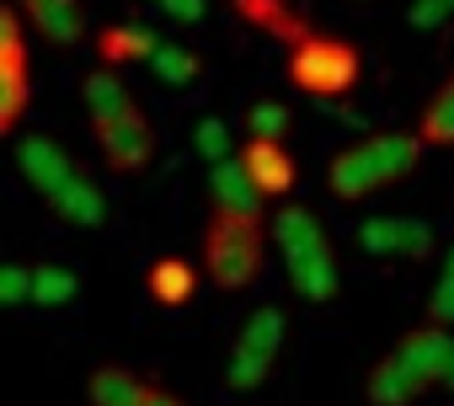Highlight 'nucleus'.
Wrapping results in <instances>:
<instances>
[{
    "mask_svg": "<svg viewBox=\"0 0 454 406\" xmlns=\"http://www.w3.org/2000/svg\"><path fill=\"white\" fill-rule=\"evenodd\" d=\"M417 134L427 150H454V75L427 97L422 118H417Z\"/></svg>",
    "mask_w": 454,
    "mask_h": 406,
    "instance_id": "412c9836",
    "label": "nucleus"
},
{
    "mask_svg": "<svg viewBox=\"0 0 454 406\" xmlns=\"http://www.w3.org/2000/svg\"><path fill=\"white\" fill-rule=\"evenodd\" d=\"M139 406H187L182 395H171V390H160V385H150L145 395H139Z\"/></svg>",
    "mask_w": 454,
    "mask_h": 406,
    "instance_id": "2f4dec72",
    "label": "nucleus"
},
{
    "mask_svg": "<svg viewBox=\"0 0 454 406\" xmlns=\"http://www.w3.org/2000/svg\"><path fill=\"white\" fill-rule=\"evenodd\" d=\"M33 97V65H27V17L17 6L0 12V134H17Z\"/></svg>",
    "mask_w": 454,
    "mask_h": 406,
    "instance_id": "20e7f679",
    "label": "nucleus"
},
{
    "mask_svg": "<svg viewBox=\"0 0 454 406\" xmlns=\"http://www.w3.org/2000/svg\"><path fill=\"white\" fill-rule=\"evenodd\" d=\"M33 305H43V310H59V305H75V294H81V278H75V268H65V262H38L33 268Z\"/></svg>",
    "mask_w": 454,
    "mask_h": 406,
    "instance_id": "5701e85b",
    "label": "nucleus"
},
{
    "mask_svg": "<svg viewBox=\"0 0 454 406\" xmlns=\"http://www.w3.org/2000/svg\"><path fill=\"white\" fill-rule=\"evenodd\" d=\"M273 225L252 220V215H208L203 230V273L214 278V289H247L262 278V257H268Z\"/></svg>",
    "mask_w": 454,
    "mask_h": 406,
    "instance_id": "f03ea898",
    "label": "nucleus"
},
{
    "mask_svg": "<svg viewBox=\"0 0 454 406\" xmlns=\"http://www.w3.org/2000/svg\"><path fill=\"white\" fill-rule=\"evenodd\" d=\"M17 171L27 176V187H33V192H43V203H49L70 176H81L75 155H70V150H59V144H54V139H43V134L17 139Z\"/></svg>",
    "mask_w": 454,
    "mask_h": 406,
    "instance_id": "6e6552de",
    "label": "nucleus"
},
{
    "mask_svg": "<svg viewBox=\"0 0 454 406\" xmlns=\"http://www.w3.org/2000/svg\"><path fill=\"white\" fill-rule=\"evenodd\" d=\"M192 144H198V155L208 160V166H219V160H231L241 144H231V129H224V118H198V129H192Z\"/></svg>",
    "mask_w": 454,
    "mask_h": 406,
    "instance_id": "a878e982",
    "label": "nucleus"
},
{
    "mask_svg": "<svg viewBox=\"0 0 454 406\" xmlns=\"http://www.w3.org/2000/svg\"><path fill=\"white\" fill-rule=\"evenodd\" d=\"M427 321L433 326H454V246H449V257L438 268V284L427 294Z\"/></svg>",
    "mask_w": 454,
    "mask_h": 406,
    "instance_id": "cd10ccee",
    "label": "nucleus"
},
{
    "mask_svg": "<svg viewBox=\"0 0 454 406\" xmlns=\"http://www.w3.org/2000/svg\"><path fill=\"white\" fill-rule=\"evenodd\" d=\"M155 49H160V38H155L150 27H129V22H118V27H102V33H97V59H102L107 70L150 65Z\"/></svg>",
    "mask_w": 454,
    "mask_h": 406,
    "instance_id": "dca6fc26",
    "label": "nucleus"
},
{
    "mask_svg": "<svg viewBox=\"0 0 454 406\" xmlns=\"http://www.w3.org/2000/svg\"><path fill=\"white\" fill-rule=\"evenodd\" d=\"M422 134L411 129H395V134H369V139H358V144H348V150H337L332 155V166H326V182H332V192L342 198V203H358V198H369V192H380V187H390V182H406L411 171H417V160H422Z\"/></svg>",
    "mask_w": 454,
    "mask_h": 406,
    "instance_id": "f257e3e1",
    "label": "nucleus"
},
{
    "mask_svg": "<svg viewBox=\"0 0 454 406\" xmlns=\"http://www.w3.org/2000/svg\"><path fill=\"white\" fill-rule=\"evenodd\" d=\"M273 374V358L252 353V347H231V363H224V385L231 390H257Z\"/></svg>",
    "mask_w": 454,
    "mask_h": 406,
    "instance_id": "393cba45",
    "label": "nucleus"
},
{
    "mask_svg": "<svg viewBox=\"0 0 454 406\" xmlns=\"http://www.w3.org/2000/svg\"><path fill=\"white\" fill-rule=\"evenodd\" d=\"M17 12H22V17H27L49 43H59V49L81 43V33H86L81 0H17Z\"/></svg>",
    "mask_w": 454,
    "mask_h": 406,
    "instance_id": "2eb2a0df",
    "label": "nucleus"
},
{
    "mask_svg": "<svg viewBox=\"0 0 454 406\" xmlns=\"http://www.w3.org/2000/svg\"><path fill=\"white\" fill-rule=\"evenodd\" d=\"M145 289H150V300H155V305L176 310V305H187V300L198 294V268H192V262H182V257H155V262H150V273H145Z\"/></svg>",
    "mask_w": 454,
    "mask_h": 406,
    "instance_id": "a211bd4d",
    "label": "nucleus"
},
{
    "mask_svg": "<svg viewBox=\"0 0 454 406\" xmlns=\"http://www.w3.org/2000/svg\"><path fill=\"white\" fill-rule=\"evenodd\" d=\"M150 70H155V81H160V86L182 91V86H192V81L203 75V59H198L192 49H182V43H160V49H155V59H150Z\"/></svg>",
    "mask_w": 454,
    "mask_h": 406,
    "instance_id": "b1692460",
    "label": "nucleus"
},
{
    "mask_svg": "<svg viewBox=\"0 0 454 406\" xmlns=\"http://www.w3.org/2000/svg\"><path fill=\"white\" fill-rule=\"evenodd\" d=\"M321 241H332V236H326V225H321V215L305 209V203H284V209L273 215V246H278L284 257H300V252H310V246H321Z\"/></svg>",
    "mask_w": 454,
    "mask_h": 406,
    "instance_id": "f3484780",
    "label": "nucleus"
},
{
    "mask_svg": "<svg viewBox=\"0 0 454 406\" xmlns=\"http://www.w3.org/2000/svg\"><path fill=\"white\" fill-rule=\"evenodd\" d=\"M49 209L65 220V225H81V230H102L107 225V192L81 171V176H70L54 198H49Z\"/></svg>",
    "mask_w": 454,
    "mask_h": 406,
    "instance_id": "ddd939ff",
    "label": "nucleus"
},
{
    "mask_svg": "<svg viewBox=\"0 0 454 406\" xmlns=\"http://www.w3.org/2000/svg\"><path fill=\"white\" fill-rule=\"evenodd\" d=\"M262 203H268V198H262L257 182L247 176L241 155L208 166V209H214V215H252V220H262Z\"/></svg>",
    "mask_w": 454,
    "mask_h": 406,
    "instance_id": "9d476101",
    "label": "nucleus"
},
{
    "mask_svg": "<svg viewBox=\"0 0 454 406\" xmlns=\"http://www.w3.org/2000/svg\"><path fill=\"white\" fill-rule=\"evenodd\" d=\"M289 134V107L284 102H252L247 107V139H284Z\"/></svg>",
    "mask_w": 454,
    "mask_h": 406,
    "instance_id": "bb28decb",
    "label": "nucleus"
},
{
    "mask_svg": "<svg viewBox=\"0 0 454 406\" xmlns=\"http://www.w3.org/2000/svg\"><path fill=\"white\" fill-rule=\"evenodd\" d=\"M390 353H395V358H401V369L427 390V385H443V379H449V369H454V332L427 321V326H411Z\"/></svg>",
    "mask_w": 454,
    "mask_h": 406,
    "instance_id": "423d86ee",
    "label": "nucleus"
},
{
    "mask_svg": "<svg viewBox=\"0 0 454 406\" xmlns=\"http://www.w3.org/2000/svg\"><path fill=\"white\" fill-rule=\"evenodd\" d=\"M284 75H289V86L294 91H305V97H348L353 86H358V75H364V54L348 43V38H326V33H316V38H305L300 49H289V65H284Z\"/></svg>",
    "mask_w": 454,
    "mask_h": 406,
    "instance_id": "7ed1b4c3",
    "label": "nucleus"
},
{
    "mask_svg": "<svg viewBox=\"0 0 454 406\" xmlns=\"http://www.w3.org/2000/svg\"><path fill=\"white\" fill-rule=\"evenodd\" d=\"M236 155H241V166H247V176L257 182L262 198H289L294 192L300 166H294V155H289L284 139H247Z\"/></svg>",
    "mask_w": 454,
    "mask_h": 406,
    "instance_id": "1a4fd4ad",
    "label": "nucleus"
},
{
    "mask_svg": "<svg viewBox=\"0 0 454 406\" xmlns=\"http://www.w3.org/2000/svg\"><path fill=\"white\" fill-rule=\"evenodd\" d=\"M231 12H236L247 27L278 38L284 49H300L305 38H316V27L305 22V12H294L289 0H231Z\"/></svg>",
    "mask_w": 454,
    "mask_h": 406,
    "instance_id": "9b49d317",
    "label": "nucleus"
},
{
    "mask_svg": "<svg viewBox=\"0 0 454 406\" xmlns=\"http://www.w3.org/2000/svg\"><path fill=\"white\" fill-rule=\"evenodd\" d=\"M150 390V379H139L134 369H123V363H102L91 379H86V395H91V406H139V395Z\"/></svg>",
    "mask_w": 454,
    "mask_h": 406,
    "instance_id": "aec40b11",
    "label": "nucleus"
},
{
    "mask_svg": "<svg viewBox=\"0 0 454 406\" xmlns=\"http://www.w3.org/2000/svg\"><path fill=\"white\" fill-rule=\"evenodd\" d=\"M443 390H449V395H454V369H449V379H443Z\"/></svg>",
    "mask_w": 454,
    "mask_h": 406,
    "instance_id": "473e14b6",
    "label": "nucleus"
},
{
    "mask_svg": "<svg viewBox=\"0 0 454 406\" xmlns=\"http://www.w3.org/2000/svg\"><path fill=\"white\" fill-rule=\"evenodd\" d=\"M406 22H411L417 33H433V27H443V22H454V0H411V6H406Z\"/></svg>",
    "mask_w": 454,
    "mask_h": 406,
    "instance_id": "c756f323",
    "label": "nucleus"
},
{
    "mask_svg": "<svg viewBox=\"0 0 454 406\" xmlns=\"http://www.w3.org/2000/svg\"><path fill=\"white\" fill-rule=\"evenodd\" d=\"M203 6H208V0H160V12L171 22H203Z\"/></svg>",
    "mask_w": 454,
    "mask_h": 406,
    "instance_id": "7c9ffc66",
    "label": "nucleus"
},
{
    "mask_svg": "<svg viewBox=\"0 0 454 406\" xmlns=\"http://www.w3.org/2000/svg\"><path fill=\"white\" fill-rule=\"evenodd\" d=\"M97 139V150H102V160L113 166V171H145L150 166V155H155V129H150V118H145V107H129L123 118H113L107 129H97L91 134Z\"/></svg>",
    "mask_w": 454,
    "mask_h": 406,
    "instance_id": "0eeeda50",
    "label": "nucleus"
},
{
    "mask_svg": "<svg viewBox=\"0 0 454 406\" xmlns=\"http://www.w3.org/2000/svg\"><path fill=\"white\" fill-rule=\"evenodd\" d=\"M284 268H289L294 294L310 300V305H326V300L342 289V273H337V252H332V241H321V246H310V252H300V257H284Z\"/></svg>",
    "mask_w": 454,
    "mask_h": 406,
    "instance_id": "f8f14e48",
    "label": "nucleus"
},
{
    "mask_svg": "<svg viewBox=\"0 0 454 406\" xmlns=\"http://www.w3.org/2000/svg\"><path fill=\"white\" fill-rule=\"evenodd\" d=\"M358 246L369 257H401V262H411V257L433 252V225L417 220V215H374V220L358 225Z\"/></svg>",
    "mask_w": 454,
    "mask_h": 406,
    "instance_id": "39448f33",
    "label": "nucleus"
},
{
    "mask_svg": "<svg viewBox=\"0 0 454 406\" xmlns=\"http://www.w3.org/2000/svg\"><path fill=\"white\" fill-rule=\"evenodd\" d=\"M33 268H22V262H6L0 268V300L6 305H33Z\"/></svg>",
    "mask_w": 454,
    "mask_h": 406,
    "instance_id": "c85d7f7f",
    "label": "nucleus"
},
{
    "mask_svg": "<svg viewBox=\"0 0 454 406\" xmlns=\"http://www.w3.org/2000/svg\"><path fill=\"white\" fill-rule=\"evenodd\" d=\"M284 337H289L284 310H278V305H262V310H252V316H247V326H241L236 347H252V353H262V358H278V353H284Z\"/></svg>",
    "mask_w": 454,
    "mask_h": 406,
    "instance_id": "4be33fe9",
    "label": "nucleus"
},
{
    "mask_svg": "<svg viewBox=\"0 0 454 406\" xmlns=\"http://www.w3.org/2000/svg\"><path fill=\"white\" fill-rule=\"evenodd\" d=\"M364 395H369V406H411V401L422 395V385L401 369V358H395V353H385V358L369 369Z\"/></svg>",
    "mask_w": 454,
    "mask_h": 406,
    "instance_id": "6ab92c4d",
    "label": "nucleus"
},
{
    "mask_svg": "<svg viewBox=\"0 0 454 406\" xmlns=\"http://www.w3.org/2000/svg\"><path fill=\"white\" fill-rule=\"evenodd\" d=\"M81 102H86V118H91V134L97 129H107L113 118H123L129 107H139L134 97H129V86H123V75L118 70H91L86 81H81Z\"/></svg>",
    "mask_w": 454,
    "mask_h": 406,
    "instance_id": "4468645a",
    "label": "nucleus"
}]
</instances>
